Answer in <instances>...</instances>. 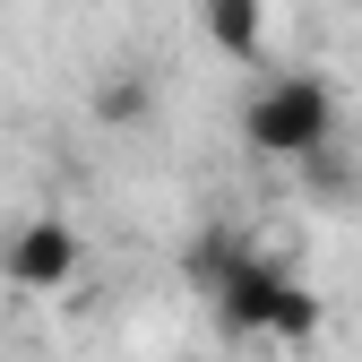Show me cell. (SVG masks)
Returning <instances> with one entry per match:
<instances>
[{"label": "cell", "mask_w": 362, "mask_h": 362, "mask_svg": "<svg viewBox=\"0 0 362 362\" xmlns=\"http://www.w3.org/2000/svg\"><path fill=\"white\" fill-rule=\"evenodd\" d=\"M337 129H345V104H337V86L320 69H276L242 95V147L267 156V164H302Z\"/></svg>", "instance_id": "cell-2"}, {"label": "cell", "mask_w": 362, "mask_h": 362, "mask_svg": "<svg viewBox=\"0 0 362 362\" xmlns=\"http://www.w3.org/2000/svg\"><path fill=\"white\" fill-rule=\"evenodd\" d=\"M78 267H86V233L69 216H26V224H9V242H0V276L18 293H69Z\"/></svg>", "instance_id": "cell-3"}, {"label": "cell", "mask_w": 362, "mask_h": 362, "mask_svg": "<svg viewBox=\"0 0 362 362\" xmlns=\"http://www.w3.org/2000/svg\"><path fill=\"white\" fill-rule=\"evenodd\" d=\"M302 181H310V199H354V190H362V156L345 147V129L302 156Z\"/></svg>", "instance_id": "cell-7"}, {"label": "cell", "mask_w": 362, "mask_h": 362, "mask_svg": "<svg viewBox=\"0 0 362 362\" xmlns=\"http://www.w3.org/2000/svg\"><path fill=\"white\" fill-rule=\"evenodd\" d=\"M242 242H250V233H233V224H207V233H190V242H181V285H190V293H207L224 267L242 259Z\"/></svg>", "instance_id": "cell-6"}, {"label": "cell", "mask_w": 362, "mask_h": 362, "mask_svg": "<svg viewBox=\"0 0 362 362\" xmlns=\"http://www.w3.org/2000/svg\"><path fill=\"white\" fill-rule=\"evenodd\" d=\"M207 310L224 320V337H259V345H310L320 320H328V302L285 259H267L259 242H242V259L207 285Z\"/></svg>", "instance_id": "cell-1"}, {"label": "cell", "mask_w": 362, "mask_h": 362, "mask_svg": "<svg viewBox=\"0 0 362 362\" xmlns=\"http://www.w3.org/2000/svg\"><path fill=\"white\" fill-rule=\"evenodd\" d=\"M86 112H95L104 129H147L156 121V78L147 69H104L95 95H86Z\"/></svg>", "instance_id": "cell-5"}, {"label": "cell", "mask_w": 362, "mask_h": 362, "mask_svg": "<svg viewBox=\"0 0 362 362\" xmlns=\"http://www.w3.org/2000/svg\"><path fill=\"white\" fill-rule=\"evenodd\" d=\"M267 0H199V43L216 61H259L267 52Z\"/></svg>", "instance_id": "cell-4"}]
</instances>
